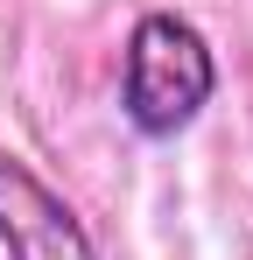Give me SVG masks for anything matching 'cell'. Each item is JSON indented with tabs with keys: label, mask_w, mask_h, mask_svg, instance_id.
<instances>
[{
	"label": "cell",
	"mask_w": 253,
	"mask_h": 260,
	"mask_svg": "<svg viewBox=\"0 0 253 260\" xmlns=\"http://www.w3.org/2000/svg\"><path fill=\"white\" fill-rule=\"evenodd\" d=\"M211 85H218V63L211 43L183 21V14H141L134 36H126V78H120V113L134 120V134L169 141L204 113Z\"/></svg>",
	"instance_id": "1"
},
{
	"label": "cell",
	"mask_w": 253,
	"mask_h": 260,
	"mask_svg": "<svg viewBox=\"0 0 253 260\" xmlns=\"http://www.w3.org/2000/svg\"><path fill=\"white\" fill-rule=\"evenodd\" d=\"M0 246L7 260H99L78 211L14 155H0Z\"/></svg>",
	"instance_id": "2"
}]
</instances>
